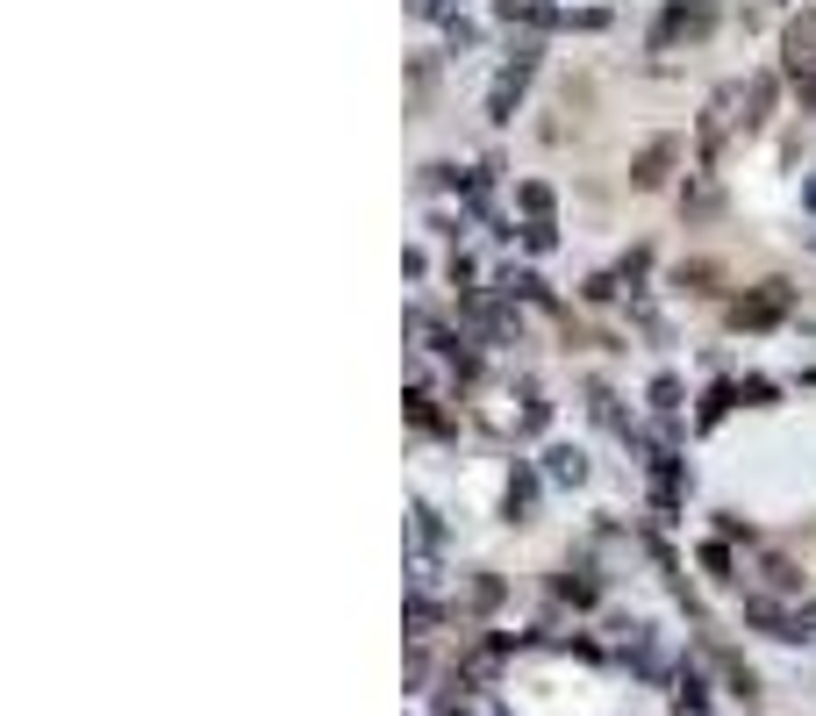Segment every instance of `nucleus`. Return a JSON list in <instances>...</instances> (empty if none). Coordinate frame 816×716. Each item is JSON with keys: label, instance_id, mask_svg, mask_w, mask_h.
Returning <instances> with one entry per match:
<instances>
[{"label": "nucleus", "instance_id": "1", "mask_svg": "<svg viewBox=\"0 0 816 716\" xmlns=\"http://www.w3.org/2000/svg\"><path fill=\"white\" fill-rule=\"evenodd\" d=\"M666 158H673V144H652V151L638 158V180H645V187H652V180H659V172H666Z\"/></svg>", "mask_w": 816, "mask_h": 716}, {"label": "nucleus", "instance_id": "2", "mask_svg": "<svg viewBox=\"0 0 816 716\" xmlns=\"http://www.w3.org/2000/svg\"><path fill=\"white\" fill-rule=\"evenodd\" d=\"M788 51H795V58H816V15H809V22H795V29H788Z\"/></svg>", "mask_w": 816, "mask_h": 716}]
</instances>
